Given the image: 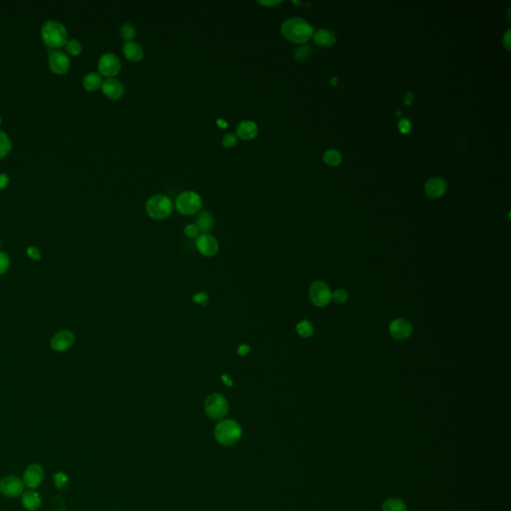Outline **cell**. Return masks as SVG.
I'll list each match as a JSON object with an SVG mask.
<instances>
[{
    "instance_id": "obj_5",
    "label": "cell",
    "mask_w": 511,
    "mask_h": 511,
    "mask_svg": "<svg viewBox=\"0 0 511 511\" xmlns=\"http://www.w3.org/2000/svg\"><path fill=\"white\" fill-rule=\"evenodd\" d=\"M176 208L182 215H194L202 208V199L194 191H184L176 199Z\"/></svg>"
},
{
    "instance_id": "obj_6",
    "label": "cell",
    "mask_w": 511,
    "mask_h": 511,
    "mask_svg": "<svg viewBox=\"0 0 511 511\" xmlns=\"http://www.w3.org/2000/svg\"><path fill=\"white\" fill-rule=\"evenodd\" d=\"M207 416L212 419H222L229 412V403L221 394L210 395L204 403Z\"/></svg>"
},
{
    "instance_id": "obj_38",
    "label": "cell",
    "mask_w": 511,
    "mask_h": 511,
    "mask_svg": "<svg viewBox=\"0 0 511 511\" xmlns=\"http://www.w3.org/2000/svg\"><path fill=\"white\" fill-rule=\"evenodd\" d=\"M415 100V96H414V93L413 92H407L404 96V103L406 105H411L413 102Z\"/></svg>"
},
{
    "instance_id": "obj_30",
    "label": "cell",
    "mask_w": 511,
    "mask_h": 511,
    "mask_svg": "<svg viewBox=\"0 0 511 511\" xmlns=\"http://www.w3.org/2000/svg\"><path fill=\"white\" fill-rule=\"evenodd\" d=\"M348 295L347 291L343 290V289L337 290L336 292L331 293V300L339 304L345 303L348 301Z\"/></svg>"
},
{
    "instance_id": "obj_21",
    "label": "cell",
    "mask_w": 511,
    "mask_h": 511,
    "mask_svg": "<svg viewBox=\"0 0 511 511\" xmlns=\"http://www.w3.org/2000/svg\"><path fill=\"white\" fill-rule=\"evenodd\" d=\"M102 83H103V81H102L101 75L96 72L88 73L84 76V78H83V86L88 91L98 90L99 88H101Z\"/></svg>"
},
{
    "instance_id": "obj_24",
    "label": "cell",
    "mask_w": 511,
    "mask_h": 511,
    "mask_svg": "<svg viewBox=\"0 0 511 511\" xmlns=\"http://www.w3.org/2000/svg\"><path fill=\"white\" fill-rule=\"evenodd\" d=\"M324 161L325 164L329 166H338L342 162V155L341 153L335 149H329L325 152L324 154Z\"/></svg>"
},
{
    "instance_id": "obj_10",
    "label": "cell",
    "mask_w": 511,
    "mask_h": 511,
    "mask_svg": "<svg viewBox=\"0 0 511 511\" xmlns=\"http://www.w3.org/2000/svg\"><path fill=\"white\" fill-rule=\"evenodd\" d=\"M389 330L394 339L397 341H403L412 336L413 325L410 322H407L404 319H395L390 324Z\"/></svg>"
},
{
    "instance_id": "obj_16",
    "label": "cell",
    "mask_w": 511,
    "mask_h": 511,
    "mask_svg": "<svg viewBox=\"0 0 511 511\" xmlns=\"http://www.w3.org/2000/svg\"><path fill=\"white\" fill-rule=\"evenodd\" d=\"M447 188V184L444 179L441 177H434L429 179V180L425 183L424 191L425 194L432 199L440 198L441 197Z\"/></svg>"
},
{
    "instance_id": "obj_41",
    "label": "cell",
    "mask_w": 511,
    "mask_h": 511,
    "mask_svg": "<svg viewBox=\"0 0 511 511\" xmlns=\"http://www.w3.org/2000/svg\"><path fill=\"white\" fill-rule=\"evenodd\" d=\"M503 44L505 45V47L509 50L510 49V29L507 30L505 36H504V40H503Z\"/></svg>"
},
{
    "instance_id": "obj_33",
    "label": "cell",
    "mask_w": 511,
    "mask_h": 511,
    "mask_svg": "<svg viewBox=\"0 0 511 511\" xmlns=\"http://www.w3.org/2000/svg\"><path fill=\"white\" fill-rule=\"evenodd\" d=\"M184 233L191 239H197L200 236V231L195 224H189L185 227Z\"/></svg>"
},
{
    "instance_id": "obj_19",
    "label": "cell",
    "mask_w": 511,
    "mask_h": 511,
    "mask_svg": "<svg viewBox=\"0 0 511 511\" xmlns=\"http://www.w3.org/2000/svg\"><path fill=\"white\" fill-rule=\"evenodd\" d=\"M195 225L199 229L200 233L208 234L214 228V217L208 211H204L197 217Z\"/></svg>"
},
{
    "instance_id": "obj_20",
    "label": "cell",
    "mask_w": 511,
    "mask_h": 511,
    "mask_svg": "<svg viewBox=\"0 0 511 511\" xmlns=\"http://www.w3.org/2000/svg\"><path fill=\"white\" fill-rule=\"evenodd\" d=\"M314 40L320 46L330 47L336 43L337 37L333 32L327 29H320L314 33Z\"/></svg>"
},
{
    "instance_id": "obj_29",
    "label": "cell",
    "mask_w": 511,
    "mask_h": 511,
    "mask_svg": "<svg viewBox=\"0 0 511 511\" xmlns=\"http://www.w3.org/2000/svg\"><path fill=\"white\" fill-rule=\"evenodd\" d=\"M310 53H311V49H310V47H309V46H306V45H302V46L298 47V48L295 50V52H294V57H295V59L298 60V61H303V60H305L306 58L309 57Z\"/></svg>"
},
{
    "instance_id": "obj_11",
    "label": "cell",
    "mask_w": 511,
    "mask_h": 511,
    "mask_svg": "<svg viewBox=\"0 0 511 511\" xmlns=\"http://www.w3.org/2000/svg\"><path fill=\"white\" fill-rule=\"evenodd\" d=\"M23 482L15 476H6L0 481V491L5 496L15 497L23 492Z\"/></svg>"
},
{
    "instance_id": "obj_2",
    "label": "cell",
    "mask_w": 511,
    "mask_h": 511,
    "mask_svg": "<svg viewBox=\"0 0 511 511\" xmlns=\"http://www.w3.org/2000/svg\"><path fill=\"white\" fill-rule=\"evenodd\" d=\"M67 29L62 23L56 20L46 21L41 29V37L50 48H59L67 42Z\"/></svg>"
},
{
    "instance_id": "obj_39",
    "label": "cell",
    "mask_w": 511,
    "mask_h": 511,
    "mask_svg": "<svg viewBox=\"0 0 511 511\" xmlns=\"http://www.w3.org/2000/svg\"><path fill=\"white\" fill-rule=\"evenodd\" d=\"M282 1H276V0H268V1H259L260 4L262 5H265V6H268V7H273V6H277L278 4H279Z\"/></svg>"
},
{
    "instance_id": "obj_25",
    "label": "cell",
    "mask_w": 511,
    "mask_h": 511,
    "mask_svg": "<svg viewBox=\"0 0 511 511\" xmlns=\"http://www.w3.org/2000/svg\"><path fill=\"white\" fill-rule=\"evenodd\" d=\"M382 511H406V506L400 499L390 498L383 503Z\"/></svg>"
},
{
    "instance_id": "obj_14",
    "label": "cell",
    "mask_w": 511,
    "mask_h": 511,
    "mask_svg": "<svg viewBox=\"0 0 511 511\" xmlns=\"http://www.w3.org/2000/svg\"><path fill=\"white\" fill-rule=\"evenodd\" d=\"M102 92L106 97L111 100H118L122 98L125 93V87L123 83L116 78H107L103 81L101 86Z\"/></svg>"
},
{
    "instance_id": "obj_7",
    "label": "cell",
    "mask_w": 511,
    "mask_h": 511,
    "mask_svg": "<svg viewBox=\"0 0 511 511\" xmlns=\"http://www.w3.org/2000/svg\"><path fill=\"white\" fill-rule=\"evenodd\" d=\"M310 299L318 308H324L331 301V293L323 280H317L310 287Z\"/></svg>"
},
{
    "instance_id": "obj_3",
    "label": "cell",
    "mask_w": 511,
    "mask_h": 511,
    "mask_svg": "<svg viewBox=\"0 0 511 511\" xmlns=\"http://www.w3.org/2000/svg\"><path fill=\"white\" fill-rule=\"evenodd\" d=\"M242 436V428L238 421L234 419H223L215 427V439L224 445L231 446L238 442Z\"/></svg>"
},
{
    "instance_id": "obj_34",
    "label": "cell",
    "mask_w": 511,
    "mask_h": 511,
    "mask_svg": "<svg viewBox=\"0 0 511 511\" xmlns=\"http://www.w3.org/2000/svg\"><path fill=\"white\" fill-rule=\"evenodd\" d=\"M398 129L399 131L402 133V134H407L410 133L411 130H412V123L411 121L408 119H401L398 123Z\"/></svg>"
},
{
    "instance_id": "obj_27",
    "label": "cell",
    "mask_w": 511,
    "mask_h": 511,
    "mask_svg": "<svg viewBox=\"0 0 511 511\" xmlns=\"http://www.w3.org/2000/svg\"><path fill=\"white\" fill-rule=\"evenodd\" d=\"M120 35L126 42L132 41L136 37V29L131 23H125L120 28Z\"/></svg>"
},
{
    "instance_id": "obj_22",
    "label": "cell",
    "mask_w": 511,
    "mask_h": 511,
    "mask_svg": "<svg viewBox=\"0 0 511 511\" xmlns=\"http://www.w3.org/2000/svg\"><path fill=\"white\" fill-rule=\"evenodd\" d=\"M22 504L28 510H35L41 504L40 496L35 491H26L22 495Z\"/></svg>"
},
{
    "instance_id": "obj_35",
    "label": "cell",
    "mask_w": 511,
    "mask_h": 511,
    "mask_svg": "<svg viewBox=\"0 0 511 511\" xmlns=\"http://www.w3.org/2000/svg\"><path fill=\"white\" fill-rule=\"evenodd\" d=\"M27 255H28V257L30 259H33V260H36V261L41 259V254H40L39 250L37 248H35V247H29L27 249Z\"/></svg>"
},
{
    "instance_id": "obj_4",
    "label": "cell",
    "mask_w": 511,
    "mask_h": 511,
    "mask_svg": "<svg viewBox=\"0 0 511 511\" xmlns=\"http://www.w3.org/2000/svg\"><path fill=\"white\" fill-rule=\"evenodd\" d=\"M146 212L154 220L167 219L173 212V203L165 195H155L147 201Z\"/></svg>"
},
{
    "instance_id": "obj_1",
    "label": "cell",
    "mask_w": 511,
    "mask_h": 511,
    "mask_svg": "<svg viewBox=\"0 0 511 511\" xmlns=\"http://www.w3.org/2000/svg\"><path fill=\"white\" fill-rule=\"evenodd\" d=\"M314 27L302 18L292 17L285 20L282 24L283 35L292 42L304 43L314 35Z\"/></svg>"
},
{
    "instance_id": "obj_15",
    "label": "cell",
    "mask_w": 511,
    "mask_h": 511,
    "mask_svg": "<svg viewBox=\"0 0 511 511\" xmlns=\"http://www.w3.org/2000/svg\"><path fill=\"white\" fill-rule=\"evenodd\" d=\"M259 134V127L257 123L252 120L241 121L236 128V135L242 140L250 141L255 139Z\"/></svg>"
},
{
    "instance_id": "obj_28",
    "label": "cell",
    "mask_w": 511,
    "mask_h": 511,
    "mask_svg": "<svg viewBox=\"0 0 511 511\" xmlns=\"http://www.w3.org/2000/svg\"><path fill=\"white\" fill-rule=\"evenodd\" d=\"M67 52L72 55H78L82 52V45L77 39H70L65 43Z\"/></svg>"
},
{
    "instance_id": "obj_12",
    "label": "cell",
    "mask_w": 511,
    "mask_h": 511,
    "mask_svg": "<svg viewBox=\"0 0 511 511\" xmlns=\"http://www.w3.org/2000/svg\"><path fill=\"white\" fill-rule=\"evenodd\" d=\"M48 64L51 71L56 74L66 73L70 68V59L62 51H54L50 54Z\"/></svg>"
},
{
    "instance_id": "obj_37",
    "label": "cell",
    "mask_w": 511,
    "mask_h": 511,
    "mask_svg": "<svg viewBox=\"0 0 511 511\" xmlns=\"http://www.w3.org/2000/svg\"><path fill=\"white\" fill-rule=\"evenodd\" d=\"M9 182V178L6 174H0V189H3L7 186Z\"/></svg>"
},
{
    "instance_id": "obj_45",
    "label": "cell",
    "mask_w": 511,
    "mask_h": 511,
    "mask_svg": "<svg viewBox=\"0 0 511 511\" xmlns=\"http://www.w3.org/2000/svg\"><path fill=\"white\" fill-rule=\"evenodd\" d=\"M0 244H1V240H0Z\"/></svg>"
},
{
    "instance_id": "obj_17",
    "label": "cell",
    "mask_w": 511,
    "mask_h": 511,
    "mask_svg": "<svg viewBox=\"0 0 511 511\" xmlns=\"http://www.w3.org/2000/svg\"><path fill=\"white\" fill-rule=\"evenodd\" d=\"M44 476L43 469L38 465H32L25 470L23 475V482L30 488H36L42 482Z\"/></svg>"
},
{
    "instance_id": "obj_23",
    "label": "cell",
    "mask_w": 511,
    "mask_h": 511,
    "mask_svg": "<svg viewBox=\"0 0 511 511\" xmlns=\"http://www.w3.org/2000/svg\"><path fill=\"white\" fill-rule=\"evenodd\" d=\"M296 330L300 337L306 339V338H310L314 334V326L310 321L303 320V321H301L297 325Z\"/></svg>"
},
{
    "instance_id": "obj_36",
    "label": "cell",
    "mask_w": 511,
    "mask_h": 511,
    "mask_svg": "<svg viewBox=\"0 0 511 511\" xmlns=\"http://www.w3.org/2000/svg\"><path fill=\"white\" fill-rule=\"evenodd\" d=\"M207 301H208V296L206 293H198L194 297V302L201 303V304H206Z\"/></svg>"
},
{
    "instance_id": "obj_26",
    "label": "cell",
    "mask_w": 511,
    "mask_h": 511,
    "mask_svg": "<svg viewBox=\"0 0 511 511\" xmlns=\"http://www.w3.org/2000/svg\"><path fill=\"white\" fill-rule=\"evenodd\" d=\"M11 148L12 144L9 136L5 132L0 131V159L7 156L11 151Z\"/></svg>"
},
{
    "instance_id": "obj_43",
    "label": "cell",
    "mask_w": 511,
    "mask_h": 511,
    "mask_svg": "<svg viewBox=\"0 0 511 511\" xmlns=\"http://www.w3.org/2000/svg\"><path fill=\"white\" fill-rule=\"evenodd\" d=\"M218 124H219L220 126H222V127H224V128L227 126V123H226L224 120H222V119H219V120H218Z\"/></svg>"
},
{
    "instance_id": "obj_44",
    "label": "cell",
    "mask_w": 511,
    "mask_h": 511,
    "mask_svg": "<svg viewBox=\"0 0 511 511\" xmlns=\"http://www.w3.org/2000/svg\"><path fill=\"white\" fill-rule=\"evenodd\" d=\"M0 123H1V117H0Z\"/></svg>"
},
{
    "instance_id": "obj_31",
    "label": "cell",
    "mask_w": 511,
    "mask_h": 511,
    "mask_svg": "<svg viewBox=\"0 0 511 511\" xmlns=\"http://www.w3.org/2000/svg\"><path fill=\"white\" fill-rule=\"evenodd\" d=\"M223 145L224 147L226 148H232L234 146L237 145V142H238V137L236 134L234 133H228L226 134L224 137H223Z\"/></svg>"
},
{
    "instance_id": "obj_8",
    "label": "cell",
    "mask_w": 511,
    "mask_h": 511,
    "mask_svg": "<svg viewBox=\"0 0 511 511\" xmlns=\"http://www.w3.org/2000/svg\"><path fill=\"white\" fill-rule=\"evenodd\" d=\"M98 70L101 75L108 78H114L121 70V61L118 56L113 53H105L102 55L98 62Z\"/></svg>"
},
{
    "instance_id": "obj_42",
    "label": "cell",
    "mask_w": 511,
    "mask_h": 511,
    "mask_svg": "<svg viewBox=\"0 0 511 511\" xmlns=\"http://www.w3.org/2000/svg\"><path fill=\"white\" fill-rule=\"evenodd\" d=\"M222 380H223L224 383H226V385L229 386V387H231L233 385V381H232L231 377H230L228 374H223L222 375Z\"/></svg>"
},
{
    "instance_id": "obj_13",
    "label": "cell",
    "mask_w": 511,
    "mask_h": 511,
    "mask_svg": "<svg viewBox=\"0 0 511 511\" xmlns=\"http://www.w3.org/2000/svg\"><path fill=\"white\" fill-rule=\"evenodd\" d=\"M74 340H75V337L72 331H70L68 329H64V330L58 331V333H56L53 336V338L51 339L50 345H51V348H52L54 350L63 351L72 347V345L74 344Z\"/></svg>"
},
{
    "instance_id": "obj_32",
    "label": "cell",
    "mask_w": 511,
    "mask_h": 511,
    "mask_svg": "<svg viewBox=\"0 0 511 511\" xmlns=\"http://www.w3.org/2000/svg\"><path fill=\"white\" fill-rule=\"evenodd\" d=\"M9 265L10 260L8 256L3 252H0V275H3L7 272V270L9 269Z\"/></svg>"
},
{
    "instance_id": "obj_18",
    "label": "cell",
    "mask_w": 511,
    "mask_h": 511,
    "mask_svg": "<svg viewBox=\"0 0 511 511\" xmlns=\"http://www.w3.org/2000/svg\"><path fill=\"white\" fill-rule=\"evenodd\" d=\"M122 51L124 56L131 62H138L144 57L143 47L134 41L126 42L122 47Z\"/></svg>"
},
{
    "instance_id": "obj_9",
    "label": "cell",
    "mask_w": 511,
    "mask_h": 511,
    "mask_svg": "<svg viewBox=\"0 0 511 511\" xmlns=\"http://www.w3.org/2000/svg\"><path fill=\"white\" fill-rule=\"evenodd\" d=\"M196 247L200 254L205 257H213L219 251L217 239L210 234H201L196 239Z\"/></svg>"
},
{
    "instance_id": "obj_40",
    "label": "cell",
    "mask_w": 511,
    "mask_h": 511,
    "mask_svg": "<svg viewBox=\"0 0 511 511\" xmlns=\"http://www.w3.org/2000/svg\"><path fill=\"white\" fill-rule=\"evenodd\" d=\"M249 351H250V347L248 345H246V344L241 345L239 347V348H238V353L240 355H246Z\"/></svg>"
}]
</instances>
